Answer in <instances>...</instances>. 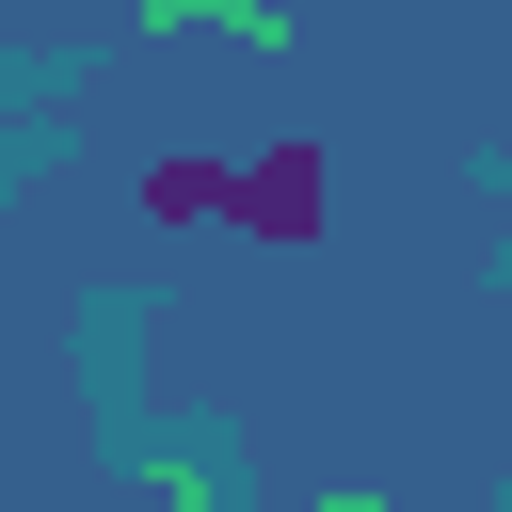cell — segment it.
<instances>
[{
	"mask_svg": "<svg viewBox=\"0 0 512 512\" xmlns=\"http://www.w3.org/2000/svg\"><path fill=\"white\" fill-rule=\"evenodd\" d=\"M160 16H256V0H160Z\"/></svg>",
	"mask_w": 512,
	"mask_h": 512,
	"instance_id": "2",
	"label": "cell"
},
{
	"mask_svg": "<svg viewBox=\"0 0 512 512\" xmlns=\"http://www.w3.org/2000/svg\"><path fill=\"white\" fill-rule=\"evenodd\" d=\"M320 208H336L320 144H272L256 176H208V160H160V176H144V224H256V240H320Z\"/></svg>",
	"mask_w": 512,
	"mask_h": 512,
	"instance_id": "1",
	"label": "cell"
}]
</instances>
